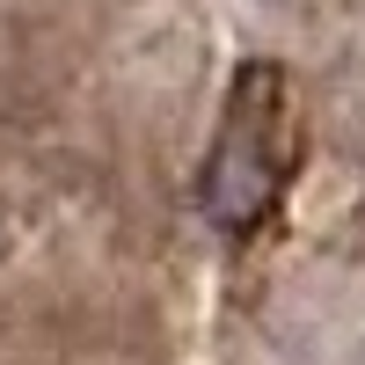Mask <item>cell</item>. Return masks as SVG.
Segmentation results:
<instances>
[{
  "label": "cell",
  "mask_w": 365,
  "mask_h": 365,
  "mask_svg": "<svg viewBox=\"0 0 365 365\" xmlns=\"http://www.w3.org/2000/svg\"><path fill=\"white\" fill-rule=\"evenodd\" d=\"M278 182H285V73L270 58H249L227 88L197 205L220 234H256L263 212L278 205Z\"/></svg>",
  "instance_id": "1"
}]
</instances>
